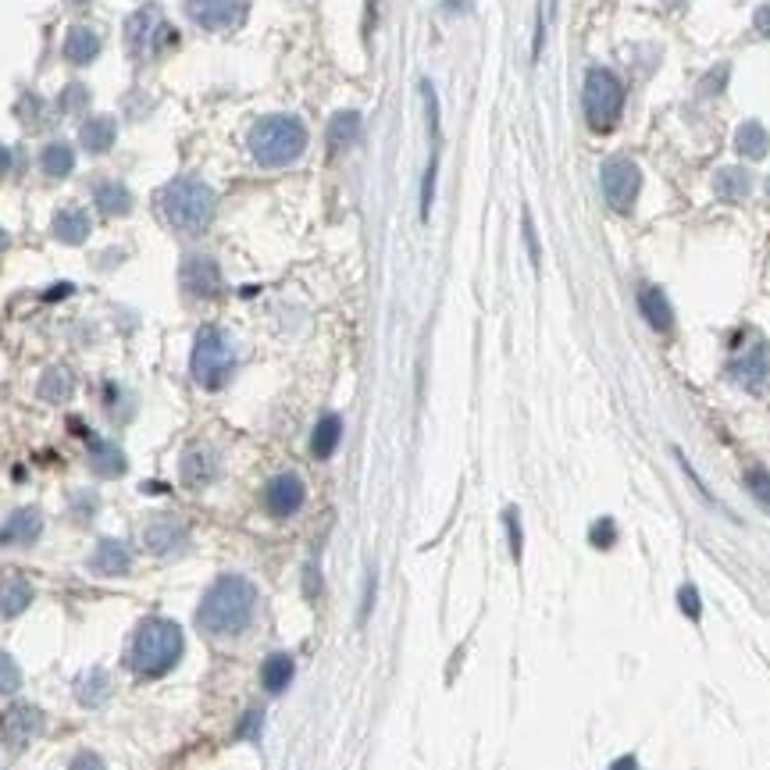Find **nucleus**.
<instances>
[{"instance_id": "obj_30", "label": "nucleus", "mask_w": 770, "mask_h": 770, "mask_svg": "<svg viewBox=\"0 0 770 770\" xmlns=\"http://www.w3.org/2000/svg\"><path fill=\"white\" fill-rule=\"evenodd\" d=\"M357 136H361V115H357V111H339V115L332 118V125H328V143L336 150L357 143Z\"/></svg>"}, {"instance_id": "obj_6", "label": "nucleus", "mask_w": 770, "mask_h": 770, "mask_svg": "<svg viewBox=\"0 0 770 770\" xmlns=\"http://www.w3.org/2000/svg\"><path fill=\"white\" fill-rule=\"evenodd\" d=\"M582 104H585V122L592 132H610L621 122L624 111V86L614 72L607 68H592L585 75V90H582Z\"/></svg>"}, {"instance_id": "obj_27", "label": "nucleus", "mask_w": 770, "mask_h": 770, "mask_svg": "<svg viewBox=\"0 0 770 770\" xmlns=\"http://www.w3.org/2000/svg\"><path fill=\"white\" fill-rule=\"evenodd\" d=\"M72 164H75V150H72V143H65V140H50L47 147H43V154H40V168L50 175V179H65V175L72 172Z\"/></svg>"}, {"instance_id": "obj_31", "label": "nucleus", "mask_w": 770, "mask_h": 770, "mask_svg": "<svg viewBox=\"0 0 770 770\" xmlns=\"http://www.w3.org/2000/svg\"><path fill=\"white\" fill-rule=\"evenodd\" d=\"M72 389H75V378L68 368H50L47 375L40 378V396L50 403H65L68 396H72Z\"/></svg>"}, {"instance_id": "obj_21", "label": "nucleus", "mask_w": 770, "mask_h": 770, "mask_svg": "<svg viewBox=\"0 0 770 770\" xmlns=\"http://www.w3.org/2000/svg\"><path fill=\"white\" fill-rule=\"evenodd\" d=\"M100 54V36L93 33L90 25H72L65 36V58L72 65H90Z\"/></svg>"}, {"instance_id": "obj_8", "label": "nucleus", "mask_w": 770, "mask_h": 770, "mask_svg": "<svg viewBox=\"0 0 770 770\" xmlns=\"http://www.w3.org/2000/svg\"><path fill=\"white\" fill-rule=\"evenodd\" d=\"M599 186H603V200L614 207L617 214H628L639 200V189H642V172L639 164L631 161V157L617 154L603 164V172H599Z\"/></svg>"}, {"instance_id": "obj_22", "label": "nucleus", "mask_w": 770, "mask_h": 770, "mask_svg": "<svg viewBox=\"0 0 770 770\" xmlns=\"http://www.w3.org/2000/svg\"><path fill=\"white\" fill-rule=\"evenodd\" d=\"M50 229H54V236H58L61 243L79 246V243H86L93 222H90V214H86V211H79V207H68V211H58V218H54V225H50Z\"/></svg>"}, {"instance_id": "obj_4", "label": "nucleus", "mask_w": 770, "mask_h": 770, "mask_svg": "<svg viewBox=\"0 0 770 770\" xmlns=\"http://www.w3.org/2000/svg\"><path fill=\"white\" fill-rule=\"evenodd\" d=\"M164 222L179 232H204L214 222V193L197 179H175L157 197Z\"/></svg>"}, {"instance_id": "obj_2", "label": "nucleus", "mask_w": 770, "mask_h": 770, "mask_svg": "<svg viewBox=\"0 0 770 770\" xmlns=\"http://www.w3.org/2000/svg\"><path fill=\"white\" fill-rule=\"evenodd\" d=\"M182 656V631L179 624L164 621V617H147L136 628L129 646V667L143 678H157V674L172 671Z\"/></svg>"}, {"instance_id": "obj_11", "label": "nucleus", "mask_w": 770, "mask_h": 770, "mask_svg": "<svg viewBox=\"0 0 770 770\" xmlns=\"http://www.w3.org/2000/svg\"><path fill=\"white\" fill-rule=\"evenodd\" d=\"M186 11L200 29L222 33V29H236L243 22L250 0H186Z\"/></svg>"}, {"instance_id": "obj_25", "label": "nucleus", "mask_w": 770, "mask_h": 770, "mask_svg": "<svg viewBox=\"0 0 770 770\" xmlns=\"http://www.w3.org/2000/svg\"><path fill=\"white\" fill-rule=\"evenodd\" d=\"M339 439H343V421H339V414H325L311 432V453L318 460H328L336 453Z\"/></svg>"}, {"instance_id": "obj_41", "label": "nucleus", "mask_w": 770, "mask_h": 770, "mask_svg": "<svg viewBox=\"0 0 770 770\" xmlns=\"http://www.w3.org/2000/svg\"><path fill=\"white\" fill-rule=\"evenodd\" d=\"M257 728H261V713L250 710V713H246L243 728H239V735H257Z\"/></svg>"}, {"instance_id": "obj_44", "label": "nucleus", "mask_w": 770, "mask_h": 770, "mask_svg": "<svg viewBox=\"0 0 770 770\" xmlns=\"http://www.w3.org/2000/svg\"><path fill=\"white\" fill-rule=\"evenodd\" d=\"M4 246H8V232L0 229V250H4Z\"/></svg>"}, {"instance_id": "obj_26", "label": "nucleus", "mask_w": 770, "mask_h": 770, "mask_svg": "<svg viewBox=\"0 0 770 770\" xmlns=\"http://www.w3.org/2000/svg\"><path fill=\"white\" fill-rule=\"evenodd\" d=\"M90 464L97 475L118 478L125 471V453L115 443H104V439H90Z\"/></svg>"}, {"instance_id": "obj_9", "label": "nucleus", "mask_w": 770, "mask_h": 770, "mask_svg": "<svg viewBox=\"0 0 770 770\" xmlns=\"http://www.w3.org/2000/svg\"><path fill=\"white\" fill-rule=\"evenodd\" d=\"M728 375L735 378L742 389H749V393H760L763 385L770 382V346L763 343V339H749V343L731 357Z\"/></svg>"}, {"instance_id": "obj_15", "label": "nucleus", "mask_w": 770, "mask_h": 770, "mask_svg": "<svg viewBox=\"0 0 770 770\" xmlns=\"http://www.w3.org/2000/svg\"><path fill=\"white\" fill-rule=\"evenodd\" d=\"M189 542V532L182 521H175V517H154L147 525V532H143V546L150 549V553H157V557H175V553H182Z\"/></svg>"}, {"instance_id": "obj_40", "label": "nucleus", "mask_w": 770, "mask_h": 770, "mask_svg": "<svg viewBox=\"0 0 770 770\" xmlns=\"http://www.w3.org/2000/svg\"><path fill=\"white\" fill-rule=\"evenodd\" d=\"M525 243H528V254H532V264H539V239H535V225L528 211H525Z\"/></svg>"}, {"instance_id": "obj_12", "label": "nucleus", "mask_w": 770, "mask_h": 770, "mask_svg": "<svg viewBox=\"0 0 770 770\" xmlns=\"http://www.w3.org/2000/svg\"><path fill=\"white\" fill-rule=\"evenodd\" d=\"M307 489L296 475H275L264 485V507L271 517H293L296 510L304 507Z\"/></svg>"}, {"instance_id": "obj_17", "label": "nucleus", "mask_w": 770, "mask_h": 770, "mask_svg": "<svg viewBox=\"0 0 770 770\" xmlns=\"http://www.w3.org/2000/svg\"><path fill=\"white\" fill-rule=\"evenodd\" d=\"M132 567V553L125 542L118 539H100L97 549H93V557H90V571L93 574H107V578H122V574H129Z\"/></svg>"}, {"instance_id": "obj_5", "label": "nucleus", "mask_w": 770, "mask_h": 770, "mask_svg": "<svg viewBox=\"0 0 770 770\" xmlns=\"http://www.w3.org/2000/svg\"><path fill=\"white\" fill-rule=\"evenodd\" d=\"M232 368H236V353L222 328L204 325L193 339V357H189V371H193V382L204 385V389H222L229 382Z\"/></svg>"}, {"instance_id": "obj_38", "label": "nucleus", "mask_w": 770, "mask_h": 770, "mask_svg": "<svg viewBox=\"0 0 770 770\" xmlns=\"http://www.w3.org/2000/svg\"><path fill=\"white\" fill-rule=\"evenodd\" d=\"M678 599H681V610H685V614H689V617H699V592L692 589V585H689V589H681Z\"/></svg>"}, {"instance_id": "obj_24", "label": "nucleus", "mask_w": 770, "mask_h": 770, "mask_svg": "<svg viewBox=\"0 0 770 770\" xmlns=\"http://www.w3.org/2000/svg\"><path fill=\"white\" fill-rule=\"evenodd\" d=\"M293 674H296L293 656H289V653H271L268 660H264V667H261V685L271 692V696H279L282 689H289Z\"/></svg>"}, {"instance_id": "obj_36", "label": "nucleus", "mask_w": 770, "mask_h": 770, "mask_svg": "<svg viewBox=\"0 0 770 770\" xmlns=\"http://www.w3.org/2000/svg\"><path fill=\"white\" fill-rule=\"evenodd\" d=\"M614 539H617V528H614V521H610V517H607V521H596V525H592V542H596L599 549H610V546H614Z\"/></svg>"}, {"instance_id": "obj_20", "label": "nucleus", "mask_w": 770, "mask_h": 770, "mask_svg": "<svg viewBox=\"0 0 770 770\" xmlns=\"http://www.w3.org/2000/svg\"><path fill=\"white\" fill-rule=\"evenodd\" d=\"M639 311H642V318H646L649 325L656 328V332H671V328H674L671 304H667V296L660 293L656 286H642L639 289Z\"/></svg>"}, {"instance_id": "obj_39", "label": "nucleus", "mask_w": 770, "mask_h": 770, "mask_svg": "<svg viewBox=\"0 0 770 770\" xmlns=\"http://www.w3.org/2000/svg\"><path fill=\"white\" fill-rule=\"evenodd\" d=\"M68 770H104V760L97 753H79Z\"/></svg>"}, {"instance_id": "obj_37", "label": "nucleus", "mask_w": 770, "mask_h": 770, "mask_svg": "<svg viewBox=\"0 0 770 770\" xmlns=\"http://www.w3.org/2000/svg\"><path fill=\"white\" fill-rule=\"evenodd\" d=\"M507 528H510V553L521 557V525H517V510H507Z\"/></svg>"}, {"instance_id": "obj_43", "label": "nucleus", "mask_w": 770, "mask_h": 770, "mask_svg": "<svg viewBox=\"0 0 770 770\" xmlns=\"http://www.w3.org/2000/svg\"><path fill=\"white\" fill-rule=\"evenodd\" d=\"M8 161H11V154H8V147H0V168H8Z\"/></svg>"}, {"instance_id": "obj_34", "label": "nucleus", "mask_w": 770, "mask_h": 770, "mask_svg": "<svg viewBox=\"0 0 770 770\" xmlns=\"http://www.w3.org/2000/svg\"><path fill=\"white\" fill-rule=\"evenodd\" d=\"M746 485H749V492L756 496V503H763V507L770 510V475L767 471H763V467H749Z\"/></svg>"}, {"instance_id": "obj_35", "label": "nucleus", "mask_w": 770, "mask_h": 770, "mask_svg": "<svg viewBox=\"0 0 770 770\" xmlns=\"http://www.w3.org/2000/svg\"><path fill=\"white\" fill-rule=\"evenodd\" d=\"M435 175H439V157H432L425 168V182H421V218L432 214V200H435Z\"/></svg>"}, {"instance_id": "obj_1", "label": "nucleus", "mask_w": 770, "mask_h": 770, "mask_svg": "<svg viewBox=\"0 0 770 770\" xmlns=\"http://www.w3.org/2000/svg\"><path fill=\"white\" fill-rule=\"evenodd\" d=\"M257 589L246 582L243 574H222L211 589L204 592L197 610V624L207 635H239L246 624L254 621Z\"/></svg>"}, {"instance_id": "obj_28", "label": "nucleus", "mask_w": 770, "mask_h": 770, "mask_svg": "<svg viewBox=\"0 0 770 770\" xmlns=\"http://www.w3.org/2000/svg\"><path fill=\"white\" fill-rule=\"evenodd\" d=\"M97 207L107 214V218H122V214H129V207H132V193L122 186V182H100Z\"/></svg>"}, {"instance_id": "obj_45", "label": "nucleus", "mask_w": 770, "mask_h": 770, "mask_svg": "<svg viewBox=\"0 0 770 770\" xmlns=\"http://www.w3.org/2000/svg\"><path fill=\"white\" fill-rule=\"evenodd\" d=\"M68 4H90V0H68Z\"/></svg>"}, {"instance_id": "obj_32", "label": "nucleus", "mask_w": 770, "mask_h": 770, "mask_svg": "<svg viewBox=\"0 0 770 770\" xmlns=\"http://www.w3.org/2000/svg\"><path fill=\"white\" fill-rule=\"evenodd\" d=\"M717 193L728 200H738V197H746L749 193V175L742 172V168H724V172H717Z\"/></svg>"}, {"instance_id": "obj_7", "label": "nucleus", "mask_w": 770, "mask_h": 770, "mask_svg": "<svg viewBox=\"0 0 770 770\" xmlns=\"http://www.w3.org/2000/svg\"><path fill=\"white\" fill-rule=\"evenodd\" d=\"M168 43H175V29L168 25V18L161 11H136V15L125 22V47H129L132 58L150 61L157 58Z\"/></svg>"}, {"instance_id": "obj_3", "label": "nucleus", "mask_w": 770, "mask_h": 770, "mask_svg": "<svg viewBox=\"0 0 770 770\" xmlns=\"http://www.w3.org/2000/svg\"><path fill=\"white\" fill-rule=\"evenodd\" d=\"M307 150V125L293 115H264L250 129V154L264 168H282Z\"/></svg>"}, {"instance_id": "obj_16", "label": "nucleus", "mask_w": 770, "mask_h": 770, "mask_svg": "<svg viewBox=\"0 0 770 770\" xmlns=\"http://www.w3.org/2000/svg\"><path fill=\"white\" fill-rule=\"evenodd\" d=\"M43 535V514L36 507H18L0 525V546H33Z\"/></svg>"}, {"instance_id": "obj_13", "label": "nucleus", "mask_w": 770, "mask_h": 770, "mask_svg": "<svg viewBox=\"0 0 770 770\" xmlns=\"http://www.w3.org/2000/svg\"><path fill=\"white\" fill-rule=\"evenodd\" d=\"M182 286L193 296H218L222 293V268L207 254H189L182 261Z\"/></svg>"}, {"instance_id": "obj_18", "label": "nucleus", "mask_w": 770, "mask_h": 770, "mask_svg": "<svg viewBox=\"0 0 770 770\" xmlns=\"http://www.w3.org/2000/svg\"><path fill=\"white\" fill-rule=\"evenodd\" d=\"M29 603H33V585L25 582L22 574H4V578H0V617L11 621V617L22 614Z\"/></svg>"}, {"instance_id": "obj_29", "label": "nucleus", "mask_w": 770, "mask_h": 770, "mask_svg": "<svg viewBox=\"0 0 770 770\" xmlns=\"http://www.w3.org/2000/svg\"><path fill=\"white\" fill-rule=\"evenodd\" d=\"M735 147H738V154L746 157V161H760V157L767 154V147H770L767 129H763L760 122H746L742 129H738Z\"/></svg>"}, {"instance_id": "obj_33", "label": "nucleus", "mask_w": 770, "mask_h": 770, "mask_svg": "<svg viewBox=\"0 0 770 770\" xmlns=\"http://www.w3.org/2000/svg\"><path fill=\"white\" fill-rule=\"evenodd\" d=\"M18 689H22V667L15 664V656L0 649V696H11Z\"/></svg>"}, {"instance_id": "obj_42", "label": "nucleus", "mask_w": 770, "mask_h": 770, "mask_svg": "<svg viewBox=\"0 0 770 770\" xmlns=\"http://www.w3.org/2000/svg\"><path fill=\"white\" fill-rule=\"evenodd\" d=\"M610 770H639V763H635V756H621Z\"/></svg>"}, {"instance_id": "obj_14", "label": "nucleus", "mask_w": 770, "mask_h": 770, "mask_svg": "<svg viewBox=\"0 0 770 770\" xmlns=\"http://www.w3.org/2000/svg\"><path fill=\"white\" fill-rule=\"evenodd\" d=\"M179 475L189 489H207L214 478L222 475V460H218V453H214L211 446H189V450L182 453Z\"/></svg>"}, {"instance_id": "obj_19", "label": "nucleus", "mask_w": 770, "mask_h": 770, "mask_svg": "<svg viewBox=\"0 0 770 770\" xmlns=\"http://www.w3.org/2000/svg\"><path fill=\"white\" fill-rule=\"evenodd\" d=\"M115 136H118V125L115 118L107 115H93L90 122H82L79 129L82 150H90V154H107V150L115 147Z\"/></svg>"}, {"instance_id": "obj_10", "label": "nucleus", "mask_w": 770, "mask_h": 770, "mask_svg": "<svg viewBox=\"0 0 770 770\" xmlns=\"http://www.w3.org/2000/svg\"><path fill=\"white\" fill-rule=\"evenodd\" d=\"M43 731V710L33 703H11L0 713V742L8 749H25Z\"/></svg>"}, {"instance_id": "obj_23", "label": "nucleus", "mask_w": 770, "mask_h": 770, "mask_svg": "<svg viewBox=\"0 0 770 770\" xmlns=\"http://www.w3.org/2000/svg\"><path fill=\"white\" fill-rule=\"evenodd\" d=\"M107 696H111V678H107V671H100V667H90V671H82L79 678H75V699H79L82 706H100Z\"/></svg>"}]
</instances>
